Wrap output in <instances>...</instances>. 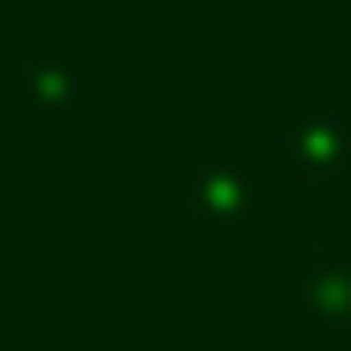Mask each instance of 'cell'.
<instances>
[{
	"label": "cell",
	"instance_id": "cell-2",
	"mask_svg": "<svg viewBox=\"0 0 351 351\" xmlns=\"http://www.w3.org/2000/svg\"><path fill=\"white\" fill-rule=\"evenodd\" d=\"M267 153L282 176H306V184H321V176L343 168L351 153V130H343V114L321 107V99H298V107H282L275 123H267Z\"/></svg>",
	"mask_w": 351,
	"mask_h": 351
},
{
	"label": "cell",
	"instance_id": "cell-4",
	"mask_svg": "<svg viewBox=\"0 0 351 351\" xmlns=\"http://www.w3.org/2000/svg\"><path fill=\"white\" fill-rule=\"evenodd\" d=\"M306 321H328V328H351V252H306L298 260V282H290Z\"/></svg>",
	"mask_w": 351,
	"mask_h": 351
},
{
	"label": "cell",
	"instance_id": "cell-1",
	"mask_svg": "<svg viewBox=\"0 0 351 351\" xmlns=\"http://www.w3.org/2000/svg\"><path fill=\"white\" fill-rule=\"evenodd\" d=\"M176 206L214 221V229H229L252 206H267V176H252L237 153H191L184 168H176Z\"/></svg>",
	"mask_w": 351,
	"mask_h": 351
},
{
	"label": "cell",
	"instance_id": "cell-3",
	"mask_svg": "<svg viewBox=\"0 0 351 351\" xmlns=\"http://www.w3.org/2000/svg\"><path fill=\"white\" fill-rule=\"evenodd\" d=\"M16 92L38 107V114H84L92 107V69L77 53H31L16 69Z\"/></svg>",
	"mask_w": 351,
	"mask_h": 351
}]
</instances>
